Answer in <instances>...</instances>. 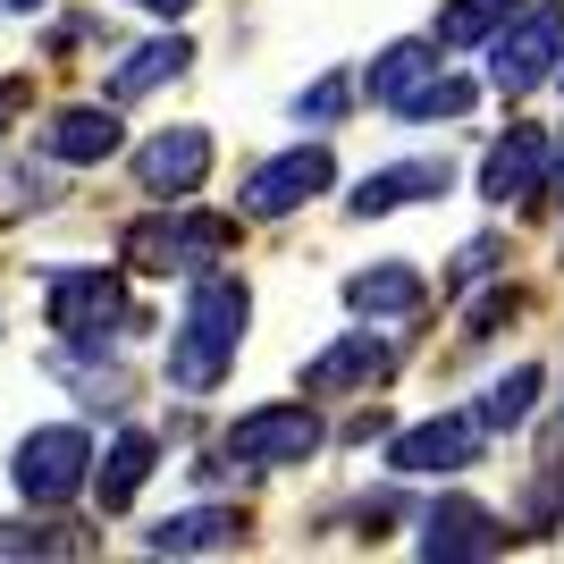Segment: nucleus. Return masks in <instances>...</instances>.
<instances>
[{"mask_svg": "<svg viewBox=\"0 0 564 564\" xmlns=\"http://www.w3.org/2000/svg\"><path fill=\"white\" fill-rule=\"evenodd\" d=\"M34 9H43V0H0V18H34Z\"/></svg>", "mask_w": 564, "mask_h": 564, "instance_id": "nucleus-29", "label": "nucleus"}, {"mask_svg": "<svg viewBox=\"0 0 564 564\" xmlns=\"http://www.w3.org/2000/svg\"><path fill=\"white\" fill-rule=\"evenodd\" d=\"M556 76H564V59H556Z\"/></svg>", "mask_w": 564, "mask_h": 564, "instance_id": "nucleus-31", "label": "nucleus"}, {"mask_svg": "<svg viewBox=\"0 0 564 564\" xmlns=\"http://www.w3.org/2000/svg\"><path fill=\"white\" fill-rule=\"evenodd\" d=\"M68 522H0V556H68L76 540H59Z\"/></svg>", "mask_w": 564, "mask_h": 564, "instance_id": "nucleus-24", "label": "nucleus"}, {"mask_svg": "<svg viewBox=\"0 0 564 564\" xmlns=\"http://www.w3.org/2000/svg\"><path fill=\"white\" fill-rule=\"evenodd\" d=\"M43 321L59 329V346H68V354H101L110 337L143 329L135 304H127V279H118V270H51Z\"/></svg>", "mask_w": 564, "mask_h": 564, "instance_id": "nucleus-3", "label": "nucleus"}, {"mask_svg": "<svg viewBox=\"0 0 564 564\" xmlns=\"http://www.w3.org/2000/svg\"><path fill=\"white\" fill-rule=\"evenodd\" d=\"M556 455H564V422H556Z\"/></svg>", "mask_w": 564, "mask_h": 564, "instance_id": "nucleus-30", "label": "nucleus"}, {"mask_svg": "<svg viewBox=\"0 0 564 564\" xmlns=\"http://www.w3.org/2000/svg\"><path fill=\"white\" fill-rule=\"evenodd\" d=\"M430 304V279L413 261H371V270H354L346 279V312L354 321H413Z\"/></svg>", "mask_w": 564, "mask_h": 564, "instance_id": "nucleus-15", "label": "nucleus"}, {"mask_svg": "<svg viewBox=\"0 0 564 564\" xmlns=\"http://www.w3.org/2000/svg\"><path fill=\"white\" fill-rule=\"evenodd\" d=\"M236 245L228 219L212 212H186V203H161L152 219H135V228L118 236V253L135 261V270H152V279H203V270H219Z\"/></svg>", "mask_w": 564, "mask_h": 564, "instance_id": "nucleus-2", "label": "nucleus"}, {"mask_svg": "<svg viewBox=\"0 0 564 564\" xmlns=\"http://www.w3.org/2000/svg\"><path fill=\"white\" fill-rule=\"evenodd\" d=\"M489 270H497V245H489V236H471L464 253H455V286H480Z\"/></svg>", "mask_w": 564, "mask_h": 564, "instance_id": "nucleus-25", "label": "nucleus"}, {"mask_svg": "<svg viewBox=\"0 0 564 564\" xmlns=\"http://www.w3.org/2000/svg\"><path fill=\"white\" fill-rule=\"evenodd\" d=\"M413 547H422L430 564H471V556H497V547H506V522H497L489 506H471V497H438L422 514V540Z\"/></svg>", "mask_w": 564, "mask_h": 564, "instance_id": "nucleus-11", "label": "nucleus"}, {"mask_svg": "<svg viewBox=\"0 0 564 564\" xmlns=\"http://www.w3.org/2000/svg\"><path fill=\"white\" fill-rule=\"evenodd\" d=\"M540 362H514L506 379H489L480 388V404H471V422H480V438H506V430H522L531 422V404H540Z\"/></svg>", "mask_w": 564, "mask_h": 564, "instance_id": "nucleus-19", "label": "nucleus"}, {"mask_svg": "<svg viewBox=\"0 0 564 564\" xmlns=\"http://www.w3.org/2000/svg\"><path fill=\"white\" fill-rule=\"evenodd\" d=\"M388 110H397V118H413V127H430V118H464V110H471V85L438 68V76H422L413 94H397Z\"/></svg>", "mask_w": 564, "mask_h": 564, "instance_id": "nucleus-22", "label": "nucleus"}, {"mask_svg": "<svg viewBox=\"0 0 564 564\" xmlns=\"http://www.w3.org/2000/svg\"><path fill=\"white\" fill-rule=\"evenodd\" d=\"M447 186H455V169L438 161V152H413V161L371 169V177L346 194V212H354V219H388V212H404V203H438Z\"/></svg>", "mask_w": 564, "mask_h": 564, "instance_id": "nucleus-12", "label": "nucleus"}, {"mask_svg": "<svg viewBox=\"0 0 564 564\" xmlns=\"http://www.w3.org/2000/svg\"><path fill=\"white\" fill-rule=\"evenodd\" d=\"M540 194H547V203L564 212V152H547V177H540Z\"/></svg>", "mask_w": 564, "mask_h": 564, "instance_id": "nucleus-26", "label": "nucleus"}, {"mask_svg": "<svg viewBox=\"0 0 564 564\" xmlns=\"http://www.w3.org/2000/svg\"><path fill=\"white\" fill-rule=\"evenodd\" d=\"M422 76H438V43H430V34H404V43H388V51L371 59V68H362V94H371L379 110H388V101H397V94H413Z\"/></svg>", "mask_w": 564, "mask_h": 564, "instance_id": "nucleus-20", "label": "nucleus"}, {"mask_svg": "<svg viewBox=\"0 0 564 564\" xmlns=\"http://www.w3.org/2000/svg\"><path fill=\"white\" fill-rule=\"evenodd\" d=\"M152 464H161L152 430H118V438H110V455L94 464V480H85V489L101 497V514H127V506H135V489L152 480Z\"/></svg>", "mask_w": 564, "mask_h": 564, "instance_id": "nucleus-16", "label": "nucleus"}, {"mask_svg": "<svg viewBox=\"0 0 564 564\" xmlns=\"http://www.w3.org/2000/svg\"><path fill=\"white\" fill-rule=\"evenodd\" d=\"M464 464H480V422L471 413H430V422L388 438V471H404V480H438V471H464Z\"/></svg>", "mask_w": 564, "mask_h": 564, "instance_id": "nucleus-8", "label": "nucleus"}, {"mask_svg": "<svg viewBox=\"0 0 564 564\" xmlns=\"http://www.w3.org/2000/svg\"><path fill=\"white\" fill-rule=\"evenodd\" d=\"M236 540H245L236 506H186V514H169L161 531H143L152 556H219V547H236Z\"/></svg>", "mask_w": 564, "mask_h": 564, "instance_id": "nucleus-17", "label": "nucleus"}, {"mask_svg": "<svg viewBox=\"0 0 564 564\" xmlns=\"http://www.w3.org/2000/svg\"><path fill=\"white\" fill-rule=\"evenodd\" d=\"M312 447H321V413L312 404H253V413L228 422V455L253 471H286V464H304Z\"/></svg>", "mask_w": 564, "mask_h": 564, "instance_id": "nucleus-7", "label": "nucleus"}, {"mask_svg": "<svg viewBox=\"0 0 564 564\" xmlns=\"http://www.w3.org/2000/svg\"><path fill=\"white\" fill-rule=\"evenodd\" d=\"M346 101H354V76H321V85H304L286 110H295V127H329V118H346Z\"/></svg>", "mask_w": 564, "mask_h": 564, "instance_id": "nucleus-23", "label": "nucleus"}, {"mask_svg": "<svg viewBox=\"0 0 564 564\" xmlns=\"http://www.w3.org/2000/svg\"><path fill=\"white\" fill-rule=\"evenodd\" d=\"M245 321H253V295L228 270H203L177 304V329H169V388L186 397H212L219 379L236 371V346H245Z\"/></svg>", "mask_w": 564, "mask_h": 564, "instance_id": "nucleus-1", "label": "nucleus"}, {"mask_svg": "<svg viewBox=\"0 0 564 564\" xmlns=\"http://www.w3.org/2000/svg\"><path fill=\"white\" fill-rule=\"evenodd\" d=\"M118 143H127L118 101H68V110H51V127H43V152L59 169H101Z\"/></svg>", "mask_w": 564, "mask_h": 564, "instance_id": "nucleus-13", "label": "nucleus"}, {"mask_svg": "<svg viewBox=\"0 0 564 564\" xmlns=\"http://www.w3.org/2000/svg\"><path fill=\"white\" fill-rule=\"evenodd\" d=\"M9 480H18L25 506H76L85 497V480H94V438L76 422H43V430H25L18 455H9Z\"/></svg>", "mask_w": 564, "mask_h": 564, "instance_id": "nucleus-5", "label": "nucleus"}, {"mask_svg": "<svg viewBox=\"0 0 564 564\" xmlns=\"http://www.w3.org/2000/svg\"><path fill=\"white\" fill-rule=\"evenodd\" d=\"M547 127H506V143H489V161H480V194H489L497 212L506 203H531L540 194V177H547Z\"/></svg>", "mask_w": 564, "mask_h": 564, "instance_id": "nucleus-14", "label": "nucleus"}, {"mask_svg": "<svg viewBox=\"0 0 564 564\" xmlns=\"http://www.w3.org/2000/svg\"><path fill=\"white\" fill-rule=\"evenodd\" d=\"M329 186H337V152L312 135V143L270 152V161L236 186V212H245V219H286V212H304V203H321Z\"/></svg>", "mask_w": 564, "mask_h": 564, "instance_id": "nucleus-6", "label": "nucleus"}, {"mask_svg": "<svg viewBox=\"0 0 564 564\" xmlns=\"http://www.w3.org/2000/svg\"><path fill=\"white\" fill-rule=\"evenodd\" d=\"M397 371V346L379 337V321L371 329H346V337H329V346L304 362V397H354V388H371V379H388Z\"/></svg>", "mask_w": 564, "mask_h": 564, "instance_id": "nucleus-10", "label": "nucleus"}, {"mask_svg": "<svg viewBox=\"0 0 564 564\" xmlns=\"http://www.w3.org/2000/svg\"><path fill=\"white\" fill-rule=\"evenodd\" d=\"M514 9H522V0H447L438 25H430V43H438V51H480Z\"/></svg>", "mask_w": 564, "mask_h": 564, "instance_id": "nucleus-21", "label": "nucleus"}, {"mask_svg": "<svg viewBox=\"0 0 564 564\" xmlns=\"http://www.w3.org/2000/svg\"><path fill=\"white\" fill-rule=\"evenodd\" d=\"M480 51H489V94H506V101L540 94L547 76H556V59H564V9L556 0H522Z\"/></svg>", "mask_w": 564, "mask_h": 564, "instance_id": "nucleus-4", "label": "nucleus"}, {"mask_svg": "<svg viewBox=\"0 0 564 564\" xmlns=\"http://www.w3.org/2000/svg\"><path fill=\"white\" fill-rule=\"evenodd\" d=\"M9 118H18V85H0V135H9Z\"/></svg>", "mask_w": 564, "mask_h": 564, "instance_id": "nucleus-28", "label": "nucleus"}, {"mask_svg": "<svg viewBox=\"0 0 564 564\" xmlns=\"http://www.w3.org/2000/svg\"><path fill=\"white\" fill-rule=\"evenodd\" d=\"M186 68H194L186 34H152V43H135L110 68V101H135V94H152V85H169V76H186Z\"/></svg>", "mask_w": 564, "mask_h": 564, "instance_id": "nucleus-18", "label": "nucleus"}, {"mask_svg": "<svg viewBox=\"0 0 564 564\" xmlns=\"http://www.w3.org/2000/svg\"><path fill=\"white\" fill-rule=\"evenodd\" d=\"M135 9H152V18H186L194 0H135Z\"/></svg>", "mask_w": 564, "mask_h": 564, "instance_id": "nucleus-27", "label": "nucleus"}, {"mask_svg": "<svg viewBox=\"0 0 564 564\" xmlns=\"http://www.w3.org/2000/svg\"><path fill=\"white\" fill-rule=\"evenodd\" d=\"M203 177H212V135H203V127H161V135L135 152V186L152 194V203H194Z\"/></svg>", "mask_w": 564, "mask_h": 564, "instance_id": "nucleus-9", "label": "nucleus"}]
</instances>
